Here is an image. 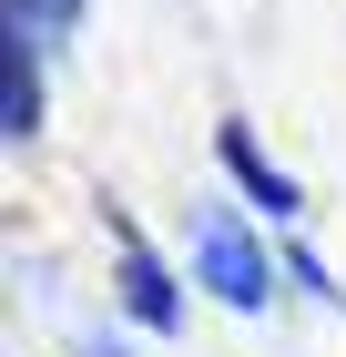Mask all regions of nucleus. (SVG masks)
Listing matches in <instances>:
<instances>
[{
  "label": "nucleus",
  "mask_w": 346,
  "mask_h": 357,
  "mask_svg": "<svg viewBox=\"0 0 346 357\" xmlns=\"http://www.w3.org/2000/svg\"><path fill=\"white\" fill-rule=\"evenodd\" d=\"M204 275H214V296H224V306H255V296H265V255L244 245L224 215L204 225Z\"/></svg>",
  "instance_id": "1"
},
{
  "label": "nucleus",
  "mask_w": 346,
  "mask_h": 357,
  "mask_svg": "<svg viewBox=\"0 0 346 357\" xmlns=\"http://www.w3.org/2000/svg\"><path fill=\"white\" fill-rule=\"evenodd\" d=\"M224 164H235V174H244V184L265 194L275 215H285V204H295V184H285V174H275V164H265V153H255V143H244V133H224Z\"/></svg>",
  "instance_id": "2"
},
{
  "label": "nucleus",
  "mask_w": 346,
  "mask_h": 357,
  "mask_svg": "<svg viewBox=\"0 0 346 357\" xmlns=\"http://www.w3.org/2000/svg\"><path fill=\"white\" fill-rule=\"evenodd\" d=\"M133 317H143V327H173V286L153 275V255H143V245H133Z\"/></svg>",
  "instance_id": "3"
}]
</instances>
